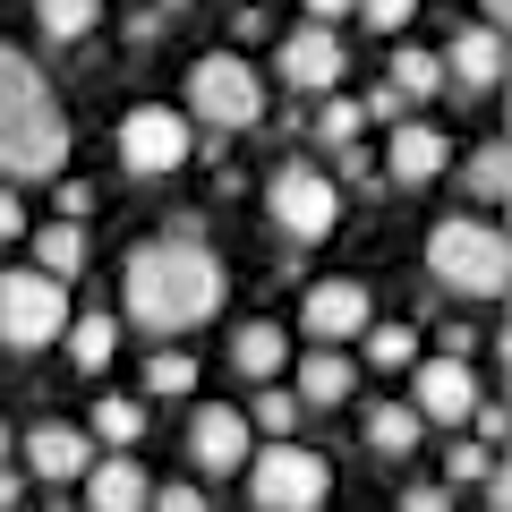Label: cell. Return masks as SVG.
Returning a JSON list of instances; mask_svg holds the SVG:
<instances>
[{
	"label": "cell",
	"instance_id": "d6986e66",
	"mask_svg": "<svg viewBox=\"0 0 512 512\" xmlns=\"http://www.w3.org/2000/svg\"><path fill=\"white\" fill-rule=\"evenodd\" d=\"M26 239H35V274H43V282H60V291H69V282L86 274V231L43 222V231H26Z\"/></svg>",
	"mask_w": 512,
	"mask_h": 512
},
{
	"label": "cell",
	"instance_id": "6da1fadb",
	"mask_svg": "<svg viewBox=\"0 0 512 512\" xmlns=\"http://www.w3.org/2000/svg\"><path fill=\"white\" fill-rule=\"evenodd\" d=\"M120 299H128V316L146 333H188V325H205V316L231 299V274H222V256L180 222V231L146 239V248L128 256Z\"/></svg>",
	"mask_w": 512,
	"mask_h": 512
},
{
	"label": "cell",
	"instance_id": "9c48e42d",
	"mask_svg": "<svg viewBox=\"0 0 512 512\" xmlns=\"http://www.w3.org/2000/svg\"><path fill=\"white\" fill-rule=\"evenodd\" d=\"M470 410H478V367L470 359H444L436 350V359L410 367V419L419 427H461Z\"/></svg>",
	"mask_w": 512,
	"mask_h": 512
},
{
	"label": "cell",
	"instance_id": "7c38bea8",
	"mask_svg": "<svg viewBox=\"0 0 512 512\" xmlns=\"http://www.w3.org/2000/svg\"><path fill=\"white\" fill-rule=\"evenodd\" d=\"M274 69H282V86H299V94H342V35L299 26V35H282Z\"/></svg>",
	"mask_w": 512,
	"mask_h": 512
},
{
	"label": "cell",
	"instance_id": "30bf717a",
	"mask_svg": "<svg viewBox=\"0 0 512 512\" xmlns=\"http://www.w3.org/2000/svg\"><path fill=\"white\" fill-rule=\"evenodd\" d=\"M299 325L316 333V350H342L350 333L376 325V299H367V282H308V299H299Z\"/></svg>",
	"mask_w": 512,
	"mask_h": 512
},
{
	"label": "cell",
	"instance_id": "83f0119b",
	"mask_svg": "<svg viewBox=\"0 0 512 512\" xmlns=\"http://www.w3.org/2000/svg\"><path fill=\"white\" fill-rule=\"evenodd\" d=\"M367 367H419V333L410 325H367Z\"/></svg>",
	"mask_w": 512,
	"mask_h": 512
},
{
	"label": "cell",
	"instance_id": "e575fe53",
	"mask_svg": "<svg viewBox=\"0 0 512 512\" xmlns=\"http://www.w3.org/2000/svg\"><path fill=\"white\" fill-rule=\"evenodd\" d=\"M478 419V453H495V444H504V402H487V410H470Z\"/></svg>",
	"mask_w": 512,
	"mask_h": 512
},
{
	"label": "cell",
	"instance_id": "f35d334b",
	"mask_svg": "<svg viewBox=\"0 0 512 512\" xmlns=\"http://www.w3.org/2000/svg\"><path fill=\"white\" fill-rule=\"evenodd\" d=\"M9 444H18V436H9V427H0V470H9Z\"/></svg>",
	"mask_w": 512,
	"mask_h": 512
},
{
	"label": "cell",
	"instance_id": "277c9868",
	"mask_svg": "<svg viewBox=\"0 0 512 512\" xmlns=\"http://www.w3.org/2000/svg\"><path fill=\"white\" fill-rule=\"evenodd\" d=\"M256 111H265V86H256V69L239 52H205L197 69H188V111H180L188 128L205 120V137H231V128H248Z\"/></svg>",
	"mask_w": 512,
	"mask_h": 512
},
{
	"label": "cell",
	"instance_id": "d590c367",
	"mask_svg": "<svg viewBox=\"0 0 512 512\" xmlns=\"http://www.w3.org/2000/svg\"><path fill=\"white\" fill-rule=\"evenodd\" d=\"M402 512H453V495H444V487H410Z\"/></svg>",
	"mask_w": 512,
	"mask_h": 512
},
{
	"label": "cell",
	"instance_id": "ac0fdd59",
	"mask_svg": "<svg viewBox=\"0 0 512 512\" xmlns=\"http://www.w3.org/2000/svg\"><path fill=\"white\" fill-rule=\"evenodd\" d=\"M350 384H359V367L342 359V350H308V359H299V384H291V402L299 410H333L350 393Z\"/></svg>",
	"mask_w": 512,
	"mask_h": 512
},
{
	"label": "cell",
	"instance_id": "ba28073f",
	"mask_svg": "<svg viewBox=\"0 0 512 512\" xmlns=\"http://www.w3.org/2000/svg\"><path fill=\"white\" fill-rule=\"evenodd\" d=\"M188 154H197V128L171 103H137L120 120V171H137V180H171Z\"/></svg>",
	"mask_w": 512,
	"mask_h": 512
},
{
	"label": "cell",
	"instance_id": "74e56055",
	"mask_svg": "<svg viewBox=\"0 0 512 512\" xmlns=\"http://www.w3.org/2000/svg\"><path fill=\"white\" fill-rule=\"evenodd\" d=\"M18 495H26V478H18V470H0V512H18Z\"/></svg>",
	"mask_w": 512,
	"mask_h": 512
},
{
	"label": "cell",
	"instance_id": "44dd1931",
	"mask_svg": "<svg viewBox=\"0 0 512 512\" xmlns=\"http://www.w3.org/2000/svg\"><path fill=\"white\" fill-rule=\"evenodd\" d=\"M111 350H120V316H103V308H94V316H69V359L86 367V376H103Z\"/></svg>",
	"mask_w": 512,
	"mask_h": 512
},
{
	"label": "cell",
	"instance_id": "5b68a950",
	"mask_svg": "<svg viewBox=\"0 0 512 512\" xmlns=\"http://www.w3.org/2000/svg\"><path fill=\"white\" fill-rule=\"evenodd\" d=\"M325 453H308V444H265V453H248V504L256 512H325Z\"/></svg>",
	"mask_w": 512,
	"mask_h": 512
},
{
	"label": "cell",
	"instance_id": "7402d4cb",
	"mask_svg": "<svg viewBox=\"0 0 512 512\" xmlns=\"http://www.w3.org/2000/svg\"><path fill=\"white\" fill-rule=\"evenodd\" d=\"M427 427L410 419V402H376L367 410V453H419Z\"/></svg>",
	"mask_w": 512,
	"mask_h": 512
},
{
	"label": "cell",
	"instance_id": "2e32d148",
	"mask_svg": "<svg viewBox=\"0 0 512 512\" xmlns=\"http://www.w3.org/2000/svg\"><path fill=\"white\" fill-rule=\"evenodd\" d=\"M231 367H239V376L256 384V393H265L274 376H291V333H282L274 316H256V325H239V333H231Z\"/></svg>",
	"mask_w": 512,
	"mask_h": 512
},
{
	"label": "cell",
	"instance_id": "cb8c5ba5",
	"mask_svg": "<svg viewBox=\"0 0 512 512\" xmlns=\"http://www.w3.org/2000/svg\"><path fill=\"white\" fill-rule=\"evenodd\" d=\"M94 436H103V444H120V453H128V444L146 436V402H128V393L94 402Z\"/></svg>",
	"mask_w": 512,
	"mask_h": 512
},
{
	"label": "cell",
	"instance_id": "52a82bcc",
	"mask_svg": "<svg viewBox=\"0 0 512 512\" xmlns=\"http://www.w3.org/2000/svg\"><path fill=\"white\" fill-rule=\"evenodd\" d=\"M265 214L282 222V239H291V248H308V239H325L333 222H342V188H333V171L282 163L274 180H265Z\"/></svg>",
	"mask_w": 512,
	"mask_h": 512
},
{
	"label": "cell",
	"instance_id": "f1b7e54d",
	"mask_svg": "<svg viewBox=\"0 0 512 512\" xmlns=\"http://www.w3.org/2000/svg\"><path fill=\"white\" fill-rule=\"evenodd\" d=\"M316 128H325V146H359V128H367V111L350 103V94H333V103L316 111Z\"/></svg>",
	"mask_w": 512,
	"mask_h": 512
},
{
	"label": "cell",
	"instance_id": "8992f818",
	"mask_svg": "<svg viewBox=\"0 0 512 512\" xmlns=\"http://www.w3.org/2000/svg\"><path fill=\"white\" fill-rule=\"evenodd\" d=\"M60 333H69V291L60 282H43L35 265L0 274V350H43Z\"/></svg>",
	"mask_w": 512,
	"mask_h": 512
},
{
	"label": "cell",
	"instance_id": "4dcf8cb0",
	"mask_svg": "<svg viewBox=\"0 0 512 512\" xmlns=\"http://www.w3.org/2000/svg\"><path fill=\"white\" fill-rule=\"evenodd\" d=\"M146 512H205V487H154Z\"/></svg>",
	"mask_w": 512,
	"mask_h": 512
},
{
	"label": "cell",
	"instance_id": "5bb4252c",
	"mask_svg": "<svg viewBox=\"0 0 512 512\" xmlns=\"http://www.w3.org/2000/svg\"><path fill=\"white\" fill-rule=\"evenodd\" d=\"M444 163H453V137H444V128H427V120H402V128H393V154H384V171H393L402 188L444 180Z\"/></svg>",
	"mask_w": 512,
	"mask_h": 512
},
{
	"label": "cell",
	"instance_id": "9a60e30c",
	"mask_svg": "<svg viewBox=\"0 0 512 512\" xmlns=\"http://www.w3.org/2000/svg\"><path fill=\"white\" fill-rule=\"evenodd\" d=\"M146 495H154V478L137 470V453H103L86 470V512H146Z\"/></svg>",
	"mask_w": 512,
	"mask_h": 512
},
{
	"label": "cell",
	"instance_id": "d4e9b609",
	"mask_svg": "<svg viewBox=\"0 0 512 512\" xmlns=\"http://www.w3.org/2000/svg\"><path fill=\"white\" fill-rule=\"evenodd\" d=\"M239 419H248V436H291V427H299V402H291V393H282V384H265V393H256V410H239Z\"/></svg>",
	"mask_w": 512,
	"mask_h": 512
},
{
	"label": "cell",
	"instance_id": "f546056e",
	"mask_svg": "<svg viewBox=\"0 0 512 512\" xmlns=\"http://www.w3.org/2000/svg\"><path fill=\"white\" fill-rule=\"evenodd\" d=\"M495 470V453H478V444H453V453H444V478H453V487H478V478ZM444 487V495H453Z\"/></svg>",
	"mask_w": 512,
	"mask_h": 512
},
{
	"label": "cell",
	"instance_id": "ffe728a7",
	"mask_svg": "<svg viewBox=\"0 0 512 512\" xmlns=\"http://www.w3.org/2000/svg\"><path fill=\"white\" fill-rule=\"evenodd\" d=\"M384 94H393V103H427V94H444V69H436V52H419V43H402V52H393V69H384Z\"/></svg>",
	"mask_w": 512,
	"mask_h": 512
},
{
	"label": "cell",
	"instance_id": "484cf974",
	"mask_svg": "<svg viewBox=\"0 0 512 512\" xmlns=\"http://www.w3.org/2000/svg\"><path fill=\"white\" fill-rule=\"evenodd\" d=\"M188 384H197V359H188V350H154L146 359V393L154 402H180Z\"/></svg>",
	"mask_w": 512,
	"mask_h": 512
},
{
	"label": "cell",
	"instance_id": "836d02e7",
	"mask_svg": "<svg viewBox=\"0 0 512 512\" xmlns=\"http://www.w3.org/2000/svg\"><path fill=\"white\" fill-rule=\"evenodd\" d=\"M9 239H26V205H18V188H0V248Z\"/></svg>",
	"mask_w": 512,
	"mask_h": 512
},
{
	"label": "cell",
	"instance_id": "8fae6325",
	"mask_svg": "<svg viewBox=\"0 0 512 512\" xmlns=\"http://www.w3.org/2000/svg\"><path fill=\"white\" fill-rule=\"evenodd\" d=\"M248 419H239L231 402H205L197 419H188V461H197L205 478H231V470H248Z\"/></svg>",
	"mask_w": 512,
	"mask_h": 512
},
{
	"label": "cell",
	"instance_id": "1f68e13d",
	"mask_svg": "<svg viewBox=\"0 0 512 512\" xmlns=\"http://www.w3.org/2000/svg\"><path fill=\"white\" fill-rule=\"evenodd\" d=\"M94 214V188L86 180H60V222H69V231H77V222H86Z\"/></svg>",
	"mask_w": 512,
	"mask_h": 512
},
{
	"label": "cell",
	"instance_id": "3957f363",
	"mask_svg": "<svg viewBox=\"0 0 512 512\" xmlns=\"http://www.w3.org/2000/svg\"><path fill=\"white\" fill-rule=\"evenodd\" d=\"M427 274H436L453 299H470V308H495V299L512 291V248H504L495 222L444 214L436 231H427Z\"/></svg>",
	"mask_w": 512,
	"mask_h": 512
},
{
	"label": "cell",
	"instance_id": "603a6c76",
	"mask_svg": "<svg viewBox=\"0 0 512 512\" xmlns=\"http://www.w3.org/2000/svg\"><path fill=\"white\" fill-rule=\"evenodd\" d=\"M461 188H470L478 205H504V188H512V154H504V137L470 154V171H461Z\"/></svg>",
	"mask_w": 512,
	"mask_h": 512
},
{
	"label": "cell",
	"instance_id": "d6a6232c",
	"mask_svg": "<svg viewBox=\"0 0 512 512\" xmlns=\"http://www.w3.org/2000/svg\"><path fill=\"white\" fill-rule=\"evenodd\" d=\"M359 18H367V26H376V35H393V26H410V0H367Z\"/></svg>",
	"mask_w": 512,
	"mask_h": 512
},
{
	"label": "cell",
	"instance_id": "4fadbf2b",
	"mask_svg": "<svg viewBox=\"0 0 512 512\" xmlns=\"http://www.w3.org/2000/svg\"><path fill=\"white\" fill-rule=\"evenodd\" d=\"M18 444H26V470H35L43 487H69V478L94 470V436H86V427H69V419H43L35 436H18Z\"/></svg>",
	"mask_w": 512,
	"mask_h": 512
},
{
	"label": "cell",
	"instance_id": "8d00e7d4",
	"mask_svg": "<svg viewBox=\"0 0 512 512\" xmlns=\"http://www.w3.org/2000/svg\"><path fill=\"white\" fill-rule=\"evenodd\" d=\"M128 43H163V9H137L128 18Z\"/></svg>",
	"mask_w": 512,
	"mask_h": 512
},
{
	"label": "cell",
	"instance_id": "e0dca14e",
	"mask_svg": "<svg viewBox=\"0 0 512 512\" xmlns=\"http://www.w3.org/2000/svg\"><path fill=\"white\" fill-rule=\"evenodd\" d=\"M453 86H470V94H487V86H504V35H487V26H461L453 35V52L436 60Z\"/></svg>",
	"mask_w": 512,
	"mask_h": 512
},
{
	"label": "cell",
	"instance_id": "4316f807",
	"mask_svg": "<svg viewBox=\"0 0 512 512\" xmlns=\"http://www.w3.org/2000/svg\"><path fill=\"white\" fill-rule=\"evenodd\" d=\"M35 18H43V35H52V43H77V35H94L103 9H94V0H43Z\"/></svg>",
	"mask_w": 512,
	"mask_h": 512
},
{
	"label": "cell",
	"instance_id": "7a4b0ae2",
	"mask_svg": "<svg viewBox=\"0 0 512 512\" xmlns=\"http://www.w3.org/2000/svg\"><path fill=\"white\" fill-rule=\"evenodd\" d=\"M60 163H69V111L43 86L35 60L0 43V188L9 180H60Z\"/></svg>",
	"mask_w": 512,
	"mask_h": 512
}]
</instances>
